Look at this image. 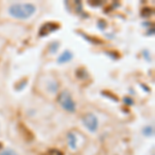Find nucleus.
<instances>
[{
    "mask_svg": "<svg viewBox=\"0 0 155 155\" xmlns=\"http://www.w3.org/2000/svg\"><path fill=\"white\" fill-rule=\"evenodd\" d=\"M82 122H83V125L87 128V130L92 134L96 132L98 129V118L93 113H87L84 115L82 118Z\"/></svg>",
    "mask_w": 155,
    "mask_h": 155,
    "instance_id": "nucleus-3",
    "label": "nucleus"
},
{
    "mask_svg": "<svg viewBox=\"0 0 155 155\" xmlns=\"http://www.w3.org/2000/svg\"><path fill=\"white\" fill-rule=\"evenodd\" d=\"M58 104L61 106V107L64 111L68 112V113H74L77 110L76 102H74V98H72L71 94L68 91H66V90L60 92L58 96Z\"/></svg>",
    "mask_w": 155,
    "mask_h": 155,
    "instance_id": "nucleus-2",
    "label": "nucleus"
},
{
    "mask_svg": "<svg viewBox=\"0 0 155 155\" xmlns=\"http://www.w3.org/2000/svg\"><path fill=\"white\" fill-rule=\"evenodd\" d=\"M102 94H104V96H107V97H110V98H112V99H113L114 101H118V99H117V97L115 96V95H113V94H111V93H110V94H107V93H106V92H104V91L102 92Z\"/></svg>",
    "mask_w": 155,
    "mask_h": 155,
    "instance_id": "nucleus-15",
    "label": "nucleus"
},
{
    "mask_svg": "<svg viewBox=\"0 0 155 155\" xmlns=\"http://www.w3.org/2000/svg\"><path fill=\"white\" fill-rule=\"evenodd\" d=\"M59 25L57 23H52V22H48V23L44 24L41 27L38 31V34L41 37H44V36H48L49 34H51L52 32L56 31V30L59 29Z\"/></svg>",
    "mask_w": 155,
    "mask_h": 155,
    "instance_id": "nucleus-4",
    "label": "nucleus"
},
{
    "mask_svg": "<svg viewBox=\"0 0 155 155\" xmlns=\"http://www.w3.org/2000/svg\"><path fill=\"white\" fill-rule=\"evenodd\" d=\"M0 155H19L14 149H5L0 153Z\"/></svg>",
    "mask_w": 155,
    "mask_h": 155,
    "instance_id": "nucleus-10",
    "label": "nucleus"
},
{
    "mask_svg": "<svg viewBox=\"0 0 155 155\" xmlns=\"http://www.w3.org/2000/svg\"><path fill=\"white\" fill-rule=\"evenodd\" d=\"M124 104H127V106H132V104H134V101H132L131 98H129V97H125V98H124Z\"/></svg>",
    "mask_w": 155,
    "mask_h": 155,
    "instance_id": "nucleus-14",
    "label": "nucleus"
},
{
    "mask_svg": "<svg viewBox=\"0 0 155 155\" xmlns=\"http://www.w3.org/2000/svg\"><path fill=\"white\" fill-rule=\"evenodd\" d=\"M152 14V9L151 8H144L142 11V16L143 17H149Z\"/></svg>",
    "mask_w": 155,
    "mask_h": 155,
    "instance_id": "nucleus-13",
    "label": "nucleus"
},
{
    "mask_svg": "<svg viewBox=\"0 0 155 155\" xmlns=\"http://www.w3.org/2000/svg\"><path fill=\"white\" fill-rule=\"evenodd\" d=\"M72 58H74V54L71 53V51H69V50H65V51H63V53L58 57V59H57V63H59V64L67 63V62L71 61Z\"/></svg>",
    "mask_w": 155,
    "mask_h": 155,
    "instance_id": "nucleus-5",
    "label": "nucleus"
},
{
    "mask_svg": "<svg viewBox=\"0 0 155 155\" xmlns=\"http://www.w3.org/2000/svg\"><path fill=\"white\" fill-rule=\"evenodd\" d=\"M36 12V6L32 3H14L8 7V14L12 18L27 20Z\"/></svg>",
    "mask_w": 155,
    "mask_h": 155,
    "instance_id": "nucleus-1",
    "label": "nucleus"
},
{
    "mask_svg": "<svg viewBox=\"0 0 155 155\" xmlns=\"http://www.w3.org/2000/svg\"><path fill=\"white\" fill-rule=\"evenodd\" d=\"M59 47H60V44H59L58 41H53V42H52V44L49 46V52H50L51 54L57 53V51H58Z\"/></svg>",
    "mask_w": 155,
    "mask_h": 155,
    "instance_id": "nucleus-9",
    "label": "nucleus"
},
{
    "mask_svg": "<svg viewBox=\"0 0 155 155\" xmlns=\"http://www.w3.org/2000/svg\"><path fill=\"white\" fill-rule=\"evenodd\" d=\"M142 132H143V134L145 137H152L154 134V128H153V126H151V125H147L143 128Z\"/></svg>",
    "mask_w": 155,
    "mask_h": 155,
    "instance_id": "nucleus-8",
    "label": "nucleus"
},
{
    "mask_svg": "<svg viewBox=\"0 0 155 155\" xmlns=\"http://www.w3.org/2000/svg\"><path fill=\"white\" fill-rule=\"evenodd\" d=\"M67 145L71 150H76L78 147V140L74 132H68L67 134Z\"/></svg>",
    "mask_w": 155,
    "mask_h": 155,
    "instance_id": "nucleus-6",
    "label": "nucleus"
},
{
    "mask_svg": "<svg viewBox=\"0 0 155 155\" xmlns=\"http://www.w3.org/2000/svg\"><path fill=\"white\" fill-rule=\"evenodd\" d=\"M47 89H48V91L51 92V93H56V92L58 91V84L55 81H49L48 85H47Z\"/></svg>",
    "mask_w": 155,
    "mask_h": 155,
    "instance_id": "nucleus-7",
    "label": "nucleus"
},
{
    "mask_svg": "<svg viewBox=\"0 0 155 155\" xmlns=\"http://www.w3.org/2000/svg\"><path fill=\"white\" fill-rule=\"evenodd\" d=\"M142 55H143V57L147 61H151V55H150V52L148 50H144V51L142 52Z\"/></svg>",
    "mask_w": 155,
    "mask_h": 155,
    "instance_id": "nucleus-11",
    "label": "nucleus"
},
{
    "mask_svg": "<svg viewBox=\"0 0 155 155\" xmlns=\"http://www.w3.org/2000/svg\"><path fill=\"white\" fill-rule=\"evenodd\" d=\"M48 155H63V153L58 149H52L48 152Z\"/></svg>",
    "mask_w": 155,
    "mask_h": 155,
    "instance_id": "nucleus-12",
    "label": "nucleus"
}]
</instances>
